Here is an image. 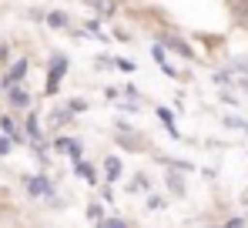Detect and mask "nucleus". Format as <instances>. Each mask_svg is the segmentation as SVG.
Here are the masks:
<instances>
[{
    "label": "nucleus",
    "instance_id": "ddd939ff",
    "mask_svg": "<svg viewBox=\"0 0 248 228\" xmlns=\"http://www.w3.org/2000/svg\"><path fill=\"white\" fill-rule=\"evenodd\" d=\"M158 121H161V124H165L168 131H171V134H174V138H178V128H174V114L168 111L165 104H161V108H158Z\"/></svg>",
    "mask_w": 248,
    "mask_h": 228
},
{
    "label": "nucleus",
    "instance_id": "20e7f679",
    "mask_svg": "<svg viewBox=\"0 0 248 228\" xmlns=\"http://www.w3.org/2000/svg\"><path fill=\"white\" fill-rule=\"evenodd\" d=\"M54 151L67 154L71 161H81L84 148H81V141H78V138H67V134H54Z\"/></svg>",
    "mask_w": 248,
    "mask_h": 228
},
{
    "label": "nucleus",
    "instance_id": "7ed1b4c3",
    "mask_svg": "<svg viewBox=\"0 0 248 228\" xmlns=\"http://www.w3.org/2000/svg\"><path fill=\"white\" fill-rule=\"evenodd\" d=\"M3 94H7V104H10L14 111H31V108H34V94H31L24 84H14V87H7Z\"/></svg>",
    "mask_w": 248,
    "mask_h": 228
},
{
    "label": "nucleus",
    "instance_id": "6ab92c4d",
    "mask_svg": "<svg viewBox=\"0 0 248 228\" xmlns=\"http://www.w3.org/2000/svg\"><path fill=\"white\" fill-rule=\"evenodd\" d=\"M10 148H14V141H10L7 134H0V158H7V154H10Z\"/></svg>",
    "mask_w": 248,
    "mask_h": 228
},
{
    "label": "nucleus",
    "instance_id": "39448f33",
    "mask_svg": "<svg viewBox=\"0 0 248 228\" xmlns=\"http://www.w3.org/2000/svg\"><path fill=\"white\" fill-rule=\"evenodd\" d=\"M44 24H47L50 31H71V27H74V24H71V14H67V10H61V7L44 10Z\"/></svg>",
    "mask_w": 248,
    "mask_h": 228
},
{
    "label": "nucleus",
    "instance_id": "423d86ee",
    "mask_svg": "<svg viewBox=\"0 0 248 228\" xmlns=\"http://www.w3.org/2000/svg\"><path fill=\"white\" fill-rule=\"evenodd\" d=\"M158 40L165 44L168 50H174V54H181V57H195V50L185 44V37H178V34H171V31H161L158 34Z\"/></svg>",
    "mask_w": 248,
    "mask_h": 228
},
{
    "label": "nucleus",
    "instance_id": "1a4fd4ad",
    "mask_svg": "<svg viewBox=\"0 0 248 228\" xmlns=\"http://www.w3.org/2000/svg\"><path fill=\"white\" fill-rule=\"evenodd\" d=\"M121 175H124V161L118 154H108V158H104V178H108V185H114Z\"/></svg>",
    "mask_w": 248,
    "mask_h": 228
},
{
    "label": "nucleus",
    "instance_id": "9d476101",
    "mask_svg": "<svg viewBox=\"0 0 248 228\" xmlns=\"http://www.w3.org/2000/svg\"><path fill=\"white\" fill-rule=\"evenodd\" d=\"M0 131H3L14 145H24V141H27V138H24V131H17V121H14L10 114H0Z\"/></svg>",
    "mask_w": 248,
    "mask_h": 228
},
{
    "label": "nucleus",
    "instance_id": "aec40b11",
    "mask_svg": "<svg viewBox=\"0 0 248 228\" xmlns=\"http://www.w3.org/2000/svg\"><path fill=\"white\" fill-rule=\"evenodd\" d=\"M87 215H91L94 222H101V205H91V208H87Z\"/></svg>",
    "mask_w": 248,
    "mask_h": 228
},
{
    "label": "nucleus",
    "instance_id": "4468645a",
    "mask_svg": "<svg viewBox=\"0 0 248 228\" xmlns=\"http://www.w3.org/2000/svg\"><path fill=\"white\" fill-rule=\"evenodd\" d=\"M111 64H114V67H121L124 74H134V71H138V67H134V61H127V57H111Z\"/></svg>",
    "mask_w": 248,
    "mask_h": 228
},
{
    "label": "nucleus",
    "instance_id": "f8f14e48",
    "mask_svg": "<svg viewBox=\"0 0 248 228\" xmlns=\"http://www.w3.org/2000/svg\"><path fill=\"white\" fill-rule=\"evenodd\" d=\"M74 171H78V178H84L87 185H97V171H94L91 161H74Z\"/></svg>",
    "mask_w": 248,
    "mask_h": 228
},
{
    "label": "nucleus",
    "instance_id": "f257e3e1",
    "mask_svg": "<svg viewBox=\"0 0 248 228\" xmlns=\"http://www.w3.org/2000/svg\"><path fill=\"white\" fill-rule=\"evenodd\" d=\"M67 67H71V57L64 50H54L50 61H47V81H44V94L47 98H57L61 94V84L67 77Z\"/></svg>",
    "mask_w": 248,
    "mask_h": 228
},
{
    "label": "nucleus",
    "instance_id": "4be33fe9",
    "mask_svg": "<svg viewBox=\"0 0 248 228\" xmlns=\"http://www.w3.org/2000/svg\"><path fill=\"white\" fill-rule=\"evenodd\" d=\"M148 208H165V198H158V195H155V198L148 201Z\"/></svg>",
    "mask_w": 248,
    "mask_h": 228
},
{
    "label": "nucleus",
    "instance_id": "0eeeda50",
    "mask_svg": "<svg viewBox=\"0 0 248 228\" xmlns=\"http://www.w3.org/2000/svg\"><path fill=\"white\" fill-rule=\"evenodd\" d=\"M24 188L27 195L41 198V195H50V181H47V175H31V178H24Z\"/></svg>",
    "mask_w": 248,
    "mask_h": 228
},
{
    "label": "nucleus",
    "instance_id": "a211bd4d",
    "mask_svg": "<svg viewBox=\"0 0 248 228\" xmlns=\"http://www.w3.org/2000/svg\"><path fill=\"white\" fill-rule=\"evenodd\" d=\"M97 228H127V222H124V218H104Z\"/></svg>",
    "mask_w": 248,
    "mask_h": 228
},
{
    "label": "nucleus",
    "instance_id": "6e6552de",
    "mask_svg": "<svg viewBox=\"0 0 248 228\" xmlns=\"http://www.w3.org/2000/svg\"><path fill=\"white\" fill-rule=\"evenodd\" d=\"M74 121V114L67 111V104H61V108H54V111L47 114V124H50V131H61V128H67Z\"/></svg>",
    "mask_w": 248,
    "mask_h": 228
},
{
    "label": "nucleus",
    "instance_id": "f03ea898",
    "mask_svg": "<svg viewBox=\"0 0 248 228\" xmlns=\"http://www.w3.org/2000/svg\"><path fill=\"white\" fill-rule=\"evenodd\" d=\"M27 77H31V57L20 54V57H14V61L3 67V74H0V91L14 87V84H24Z\"/></svg>",
    "mask_w": 248,
    "mask_h": 228
},
{
    "label": "nucleus",
    "instance_id": "412c9836",
    "mask_svg": "<svg viewBox=\"0 0 248 228\" xmlns=\"http://www.w3.org/2000/svg\"><path fill=\"white\" fill-rule=\"evenodd\" d=\"M118 94H121L118 87H108V91H104V98H108V101H118Z\"/></svg>",
    "mask_w": 248,
    "mask_h": 228
},
{
    "label": "nucleus",
    "instance_id": "9b49d317",
    "mask_svg": "<svg viewBox=\"0 0 248 228\" xmlns=\"http://www.w3.org/2000/svg\"><path fill=\"white\" fill-rule=\"evenodd\" d=\"M151 57L158 61V67L165 71L168 77H178V71H174V64H168V57H165V47L161 44H151Z\"/></svg>",
    "mask_w": 248,
    "mask_h": 228
},
{
    "label": "nucleus",
    "instance_id": "2eb2a0df",
    "mask_svg": "<svg viewBox=\"0 0 248 228\" xmlns=\"http://www.w3.org/2000/svg\"><path fill=\"white\" fill-rule=\"evenodd\" d=\"M148 188H151V185H148V178H144V175H138V178L127 185V191H131V195H138V191H148Z\"/></svg>",
    "mask_w": 248,
    "mask_h": 228
},
{
    "label": "nucleus",
    "instance_id": "dca6fc26",
    "mask_svg": "<svg viewBox=\"0 0 248 228\" xmlns=\"http://www.w3.org/2000/svg\"><path fill=\"white\" fill-rule=\"evenodd\" d=\"M67 111H71L74 117H78V114H84V111H87V101H81V98H71V101H67Z\"/></svg>",
    "mask_w": 248,
    "mask_h": 228
},
{
    "label": "nucleus",
    "instance_id": "f3484780",
    "mask_svg": "<svg viewBox=\"0 0 248 228\" xmlns=\"http://www.w3.org/2000/svg\"><path fill=\"white\" fill-rule=\"evenodd\" d=\"M10 61H14V47H10V44H7V40H3V44H0V64H3V67H7V64H10Z\"/></svg>",
    "mask_w": 248,
    "mask_h": 228
}]
</instances>
